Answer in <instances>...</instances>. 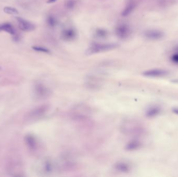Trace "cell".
Returning a JSON list of instances; mask_svg holds the SVG:
<instances>
[{
  "mask_svg": "<svg viewBox=\"0 0 178 177\" xmlns=\"http://www.w3.org/2000/svg\"><path fill=\"white\" fill-rule=\"evenodd\" d=\"M50 110L48 104H42L34 108L28 112L26 115V119L28 120H36L45 116Z\"/></svg>",
  "mask_w": 178,
  "mask_h": 177,
  "instance_id": "cell-1",
  "label": "cell"
},
{
  "mask_svg": "<svg viewBox=\"0 0 178 177\" xmlns=\"http://www.w3.org/2000/svg\"><path fill=\"white\" fill-rule=\"evenodd\" d=\"M91 110L88 106L83 104L77 105L71 111V116L75 120H84L90 116Z\"/></svg>",
  "mask_w": 178,
  "mask_h": 177,
  "instance_id": "cell-2",
  "label": "cell"
},
{
  "mask_svg": "<svg viewBox=\"0 0 178 177\" xmlns=\"http://www.w3.org/2000/svg\"><path fill=\"white\" fill-rule=\"evenodd\" d=\"M118 47L116 44H95L92 45L86 51L87 55H92L97 53L104 52L106 51H111L116 49Z\"/></svg>",
  "mask_w": 178,
  "mask_h": 177,
  "instance_id": "cell-3",
  "label": "cell"
},
{
  "mask_svg": "<svg viewBox=\"0 0 178 177\" xmlns=\"http://www.w3.org/2000/svg\"><path fill=\"white\" fill-rule=\"evenodd\" d=\"M34 95L38 99H46L52 94L50 89L41 83H38L34 85Z\"/></svg>",
  "mask_w": 178,
  "mask_h": 177,
  "instance_id": "cell-4",
  "label": "cell"
},
{
  "mask_svg": "<svg viewBox=\"0 0 178 177\" xmlns=\"http://www.w3.org/2000/svg\"><path fill=\"white\" fill-rule=\"evenodd\" d=\"M103 84V79L97 76H89L85 81L86 87L92 90H97L101 89Z\"/></svg>",
  "mask_w": 178,
  "mask_h": 177,
  "instance_id": "cell-5",
  "label": "cell"
},
{
  "mask_svg": "<svg viewBox=\"0 0 178 177\" xmlns=\"http://www.w3.org/2000/svg\"><path fill=\"white\" fill-rule=\"evenodd\" d=\"M169 72L167 70L161 69H154L149 70L143 73V75L146 77L149 78H159L167 75Z\"/></svg>",
  "mask_w": 178,
  "mask_h": 177,
  "instance_id": "cell-6",
  "label": "cell"
},
{
  "mask_svg": "<svg viewBox=\"0 0 178 177\" xmlns=\"http://www.w3.org/2000/svg\"><path fill=\"white\" fill-rule=\"evenodd\" d=\"M18 23V27L21 30L26 32H30L35 29V25L29 21L22 18L21 17H17L16 18Z\"/></svg>",
  "mask_w": 178,
  "mask_h": 177,
  "instance_id": "cell-7",
  "label": "cell"
},
{
  "mask_svg": "<svg viewBox=\"0 0 178 177\" xmlns=\"http://www.w3.org/2000/svg\"><path fill=\"white\" fill-rule=\"evenodd\" d=\"M26 144L31 151H36L39 147L38 140L36 137L32 135H28L25 138Z\"/></svg>",
  "mask_w": 178,
  "mask_h": 177,
  "instance_id": "cell-8",
  "label": "cell"
},
{
  "mask_svg": "<svg viewBox=\"0 0 178 177\" xmlns=\"http://www.w3.org/2000/svg\"><path fill=\"white\" fill-rule=\"evenodd\" d=\"M145 36L152 40H158L163 38L164 33L163 32L157 30H150L145 32Z\"/></svg>",
  "mask_w": 178,
  "mask_h": 177,
  "instance_id": "cell-9",
  "label": "cell"
},
{
  "mask_svg": "<svg viewBox=\"0 0 178 177\" xmlns=\"http://www.w3.org/2000/svg\"><path fill=\"white\" fill-rule=\"evenodd\" d=\"M116 33L120 38H126L130 34V28L127 25L122 24L116 28Z\"/></svg>",
  "mask_w": 178,
  "mask_h": 177,
  "instance_id": "cell-10",
  "label": "cell"
},
{
  "mask_svg": "<svg viewBox=\"0 0 178 177\" xmlns=\"http://www.w3.org/2000/svg\"><path fill=\"white\" fill-rule=\"evenodd\" d=\"M116 170L121 173H127L131 170V165L128 162L124 161H120L115 165Z\"/></svg>",
  "mask_w": 178,
  "mask_h": 177,
  "instance_id": "cell-11",
  "label": "cell"
},
{
  "mask_svg": "<svg viewBox=\"0 0 178 177\" xmlns=\"http://www.w3.org/2000/svg\"><path fill=\"white\" fill-rule=\"evenodd\" d=\"M161 108L158 106H153L148 108L145 112V115L149 118H155L161 112Z\"/></svg>",
  "mask_w": 178,
  "mask_h": 177,
  "instance_id": "cell-12",
  "label": "cell"
},
{
  "mask_svg": "<svg viewBox=\"0 0 178 177\" xmlns=\"http://www.w3.org/2000/svg\"><path fill=\"white\" fill-rule=\"evenodd\" d=\"M76 33L72 29L65 30L62 33V37L65 41H71L75 38Z\"/></svg>",
  "mask_w": 178,
  "mask_h": 177,
  "instance_id": "cell-13",
  "label": "cell"
},
{
  "mask_svg": "<svg viewBox=\"0 0 178 177\" xmlns=\"http://www.w3.org/2000/svg\"><path fill=\"white\" fill-rule=\"evenodd\" d=\"M141 147V144L138 140H132L128 142L126 146V149L127 151H132L138 149Z\"/></svg>",
  "mask_w": 178,
  "mask_h": 177,
  "instance_id": "cell-14",
  "label": "cell"
},
{
  "mask_svg": "<svg viewBox=\"0 0 178 177\" xmlns=\"http://www.w3.org/2000/svg\"><path fill=\"white\" fill-rule=\"evenodd\" d=\"M1 30L3 31L7 32V33L14 35L15 34V30L14 29L13 26L10 23H5L1 25Z\"/></svg>",
  "mask_w": 178,
  "mask_h": 177,
  "instance_id": "cell-15",
  "label": "cell"
},
{
  "mask_svg": "<svg viewBox=\"0 0 178 177\" xmlns=\"http://www.w3.org/2000/svg\"><path fill=\"white\" fill-rule=\"evenodd\" d=\"M134 8H135V4H134V3H131L130 4L128 5L127 7L122 12V15L124 17L127 16H128L131 13H132V11H133Z\"/></svg>",
  "mask_w": 178,
  "mask_h": 177,
  "instance_id": "cell-16",
  "label": "cell"
},
{
  "mask_svg": "<svg viewBox=\"0 0 178 177\" xmlns=\"http://www.w3.org/2000/svg\"><path fill=\"white\" fill-rule=\"evenodd\" d=\"M3 11L5 13L9 14H11V15H16L19 13L17 9H15L14 7H5L3 9Z\"/></svg>",
  "mask_w": 178,
  "mask_h": 177,
  "instance_id": "cell-17",
  "label": "cell"
},
{
  "mask_svg": "<svg viewBox=\"0 0 178 177\" xmlns=\"http://www.w3.org/2000/svg\"><path fill=\"white\" fill-rule=\"evenodd\" d=\"M32 49H33L34 51L39 52H42L44 53H49L50 51L48 49H46L43 47L39 46H34L32 47Z\"/></svg>",
  "mask_w": 178,
  "mask_h": 177,
  "instance_id": "cell-18",
  "label": "cell"
},
{
  "mask_svg": "<svg viewBox=\"0 0 178 177\" xmlns=\"http://www.w3.org/2000/svg\"><path fill=\"white\" fill-rule=\"evenodd\" d=\"M97 35L100 37H104L106 35V32L102 29H99L97 30Z\"/></svg>",
  "mask_w": 178,
  "mask_h": 177,
  "instance_id": "cell-19",
  "label": "cell"
},
{
  "mask_svg": "<svg viewBox=\"0 0 178 177\" xmlns=\"http://www.w3.org/2000/svg\"><path fill=\"white\" fill-rule=\"evenodd\" d=\"M172 60L174 61V62L178 63V52L177 53H175L172 56Z\"/></svg>",
  "mask_w": 178,
  "mask_h": 177,
  "instance_id": "cell-20",
  "label": "cell"
},
{
  "mask_svg": "<svg viewBox=\"0 0 178 177\" xmlns=\"http://www.w3.org/2000/svg\"><path fill=\"white\" fill-rule=\"evenodd\" d=\"M48 22L49 23V25H52V26H54L55 25V23H56L55 19L52 17H50L48 18Z\"/></svg>",
  "mask_w": 178,
  "mask_h": 177,
  "instance_id": "cell-21",
  "label": "cell"
},
{
  "mask_svg": "<svg viewBox=\"0 0 178 177\" xmlns=\"http://www.w3.org/2000/svg\"><path fill=\"white\" fill-rule=\"evenodd\" d=\"M172 112L174 113L175 114H177L178 115V107H174V108H172Z\"/></svg>",
  "mask_w": 178,
  "mask_h": 177,
  "instance_id": "cell-22",
  "label": "cell"
},
{
  "mask_svg": "<svg viewBox=\"0 0 178 177\" xmlns=\"http://www.w3.org/2000/svg\"><path fill=\"white\" fill-rule=\"evenodd\" d=\"M57 0H48V1L47 2L48 3H54L55 2V1H56Z\"/></svg>",
  "mask_w": 178,
  "mask_h": 177,
  "instance_id": "cell-23",
  "label": "cell"
},
{
  "mask_svg": "<svg viewBox=\"0 0 178 177\" xmlns=\"http://www.w3.org/2000/svg\"><path fill=\"white\" fill-rule=\"evenodd\" d=\"M2 31V30H1V25H0V31Z\"/></svg>",
  "mask_w": 178,
  "mask_h": 177,
  "instance_id": "cell-24",
  "label": "cell"
}]
</instances>
